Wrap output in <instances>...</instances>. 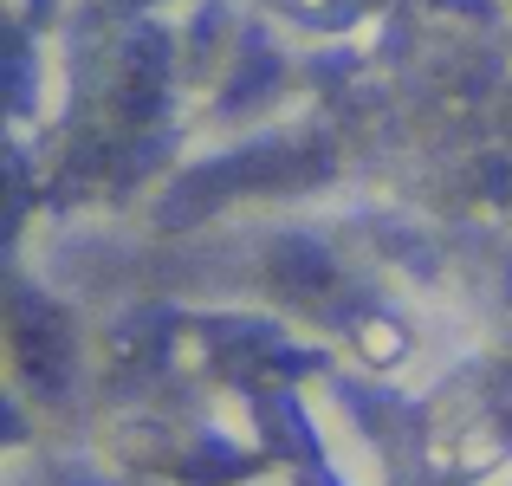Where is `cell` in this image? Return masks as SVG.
Listing matches in <instances>:
<instances>
[]
</instances>
